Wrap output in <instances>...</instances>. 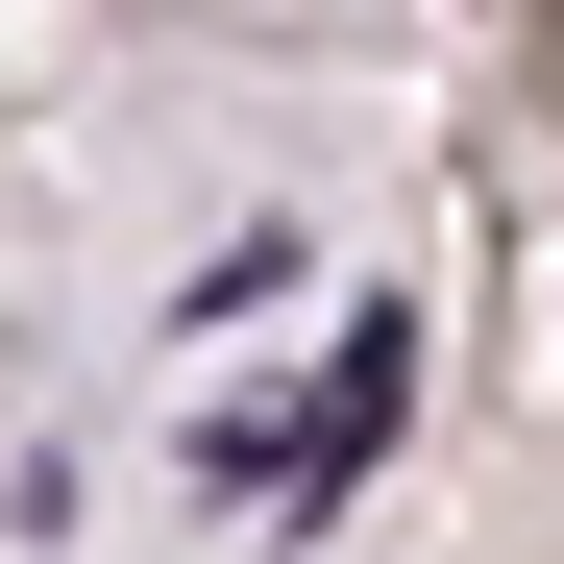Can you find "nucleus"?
<instances>
[{
	"mask_svg": "<svg viewBox=\"0 0 564 564\" xmlns=\"http://www.w3.org/2000/svg\"><path fill=\"white\" fill-rule=\"evenodd\" d=\"M393 417H417V319H344V368H319V442L368 466V442H393Z\"/></svg>",
	"mask_w": 564,
	"mask_h": 564,
	"instance_id": "1",
	"label": "nucleus"
}]
</instances>
